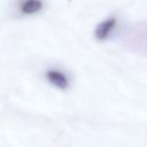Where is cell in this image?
I'll return each instance as SVG.
<instances>
[{
  "label": "cell",
  "instance_id": "obj_3",
  "mask_svg": "<svg viewBox=\"0 0 147 147\" xmlns=\"http://www.w3.org/2000/svg\"><path fill=\"white\" fill-rule=\"evenodd\" d=\"M44 2L41 0H21L18 2V10L23 15H34L41 11Z\"/></svg>",
  "mask_w": 147,
  "mask_h": 147
},
{
  "label": "cell",
  "instance_id": "obj_1",
  "mask_svg": "<svg viewBox=\"0 0 147 147\" xmlns=\"http://www.w3.org/2000/svg\"><path fill=\"white\" fill-rule=\"evenodd\" d=\"M45 78L47 79V82L59 88V90H67L69 86H70V79H69V76L60 70V69H56V68H53V69H48L46 72H45Z\"/></svg>",
  "mask_w": 147,
  "mask_h": 147
},
{
  "label": "cell",
  "instance_id": "obj_2",
  "mask_svg": "<svg viewBox=\"0 0 147 147\" xmlns=\"http://www.w3.org/2000/svg\"><path fill=\"white\" fill-rule=\"evenodd\" d=\"M116 23L117 22L114 17H109V18H106L102 22H100L94 31L95 38L98 40H106L107 38H109L110 34L113 33V31L115 30Z\"/></svg>",
  "mask_w": 147,
  "mask_h": 147
}]
</instances>
